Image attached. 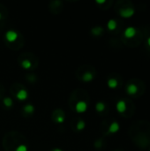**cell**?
Here are the masks:
<instances>
[{
  "mask_svg": "<svg viewBox=\"0 0 150 151\" xmlns=\"http://www.w3.org/2000/svg\"><path fill=\"white\" fill-rule=\"evenodd\" d=\"M135 14V10L132 7H127V8H122L119 11V15L122 18L127 19V18H131Z\"/></svg>",
  "mask_w": 150,
  "mask_h": 151,
  "instance_id": "1",
  "label": "cell"
},
{
  "mask_svg": "<svg viewBox=\"0 0 150 151\" xmlns=\"http://www.w3.org/2000/svg\"><path fill=\"white\" fill-rule=\"evenodd\" d=\"M5 36H6V39L7 42L14 43V42H15L18 39L19 34L16 31H14V30H8V31H6Z\"/></svg>",
  "mask_w": 150,
  "mask_h": 151,
  "instance_id": "2",
  "label": "cell"
},
{
  "mask_svg": "<svg viewBox=\"0 0 150 151\" xmlns=\"http://www.w3.org/2000/svg\"><path fill=\"white\" fill-rule=\"evenodd\" d=\"M137 33V30L134 27H127L124 31V36L127 39L133 38Z\"/></svg>",
  "mask_w": 150,
  "mask_h": 151,
  "instance_id": "3",
  "label": "cell"
},
{
  "mask_svg": "<svg viewBox=\"0 0 150 151\" xmlns=\"http://www.w3.org/2000/svg\"><path fill=\"white\" fill-rule=\"evenodd\" d=\"M87 110V103L85 101H79L75 105V110L77 113H83Z\"/></svg>",
  "mask_w": 150,
  "mask_h": 151,
  "instance_id": "4",
  "label": "cell"
},
{
  "mask_svg": "<svg viewBox=\"0 0 150 151\" xmlns=\"http://www.w3.org/2000/svg\"><path fill=\"white\" fill-rule=\"evenodd\" d=\"M126 93L130 95H134L138 93V90H139V88L136 84L134 83H130L126 86Z\"/></svg>",
  "mask_w": 150,
  "mask_h": 151,
  "instance_id": "5",
  "label": "cell"
},
{
  "mask_svg": "<svg viewBox=\"0 0 150 151\" xmlns=\"http://www.w3.org/2000/svg\"><path fill=\"white\" fill-rule=\"evenodd\" d=\"M116 109H117V112H119V113L125 112L127 110V105H126L125 101L124 100H119L116 104Z\"/></svg>",
  "mask_w": 150,
  "mask_h": 151,
  "instance_id": "6",
  "label": "cell"
},
{
  "mask_svg": "<svg viewBox=\"0 0 150 151\" xmlns=\"http://www.w3.org/2000/svg\"><path fill=\"white\" fill-rule=\"evenodd\" d=\"M119 129H120V125H119V123L117 122V121H113V122L109 125V128H108L107 133H116V132H117L119 131Z\"/></svg>",
  "mask_w": 150,
  "mask_h": 151,
  "instance_id": "7",
  "label": "cell"
},
{
  "mask_svg": "<svg viewBox=\"0 0 150 151\" xmlns=\"http://www.w3.org/2000/svg\"><path fill=\"white\" fill-rule=\"evenodd\" d=\"M28 97V93L26 89H20L16 94V98L20 101H24Z\"/></svg>",
  "mask_w": 150,
  "mask_h": 151,
  "instance_id": "8",
  "label": "cell"
},
{
  "mask_svg": "<svg viewBox=\"0 0 150 151\" xmlns=\"http://www.w3.org/2000/svg\"><path fill=\"white\" fill-rule=\"evenodd\" d=\"M81 80L84 82H90L94 80V74L91 72H86L81 76Z\"/></svg>",
  "mask_w": 150,
  "mask_h": 151,
  "instance_id": "9",
  "label": "cell"
},
{
  "mask_svg": "<svg viewBox=\"0 0 150 151\" xmlns=\"http://www.w3.org/2000/svg\"><path fill=\"white\" fill-rule=\"evenodd\" d=\"M107 85H108V87H109V88L115 89V88H117V86H118V81H117V80L115 79V78H109V79L108 80V81H107Z\"/></svg>",
  "mask_w": 150,
  "mask_h": 151,
  "instance_id": "10",
  "label": "cell"
},
{
  "mask_svg": "<svg viewBox=\"0 0 150 151\" xmlns=\"http://www.w3.org/2000/svg\"><path fill=\"white\" fill-rule=\"evenodd\" d=\"M117 27V22L114 19H110L107 23V28L109 31H114Z\"/></svg>",
  "mask_w": 150,
  "mask_h": 151,
  "instance_id": "11",
  "label": "cell"
},
{
  "mask_svg": "<svg viewBox=\"0 0 150 151\" xmlns=\"http://www.w3.org/2000/svg\"><path fill=\"white\" fill-rule=\"evenodd\" d=\"M91 33L93 34V36H101L102 33H103V28L101 26H97V27H95L91 29Z\"/></svg>",
  "mask_w": 150,
  "mask_h": 151,
  "instance_id": "12",
  "label": "cell"
},
{
  "mask_svg": "<svg viewBox=\"0 0 150 151\" xmlns=\"http://www.w3.org/2000/svg\"><path fill=\"white\" fill-rule=\"evenodd\" d=\"M35 106L33 105V104H31V103H28V104H26L24 107H23V110H24V112H26L27 114H29V115H31V114H33L34 112H35Z\"/></svg>",
  "mask_w": 150,
  "mask_h": 151,
  "instance_id": "13",
  "label": "cell"
},
{
  "mask_svg": "<svg viewBox=\"0 0 150 151\" xmlns=\"http://www.w3.org/2000/svg\"><path fill=\"white\" fill-rule=\"evenodd\" d=\"M21 66L23 69L25 70H28L32 67V63L29 59H24L22 60V62L21 63Z\"/></svg>",
  "mask_w": 150,
  "mask_h": 151,
  "instance_id": "14",
  "label": "cell"
},
{
  "mask_svg": "<svg viewBox=\"0 0 150 151\" xmlns=\"http://www.w3.org/2000/svg\"><path fill=\"white\" fill-rule=\"evenodd\" d=\"M106 105L103 102H97L95 104V110L97 112H102L105 110Z\"/></svg>",
  "mask_w": 150,
  "mask_h": 151,
  "instance_id": "15",
  "label": "cell"
},
{
  "mask_svg": "<svg viewBox=\"0 0 150 151\" xmlns=\"http://www.w3.org/2000/svg\"><path fill=\"white\" fill-rule=\"evenodd\" d=\"M3 103L6 108H11L14 105V101L11 97H5L3 99Z\"/></svg>",
  "mask_w": 150,
  "mask_h": 151,
  "instance_id": "16",
  "label": "cell"
},
{
  "mask_svg": "<svg viewBox=\"0 0 150 151\" xmlns=\"http://www.w3.org/2000/svg\"><path fill=\"white\" fill-rule=\"evenodd\" d=\"M65 114H64L62 111H61V113H59V114L54 118L55 122L58 123V124H62V123H64V122H65Z\"/></svg>",
  "mask_w": 150,
  "mask_h": 151,
  "instance_id": "17",
  "label": "cell"
},
{
  "mask_svg": "<svg viewBox=\"0 0 150 151\" xmlns=\"http://www.w3.org/2000/svg\"><path fill=\"white\" fill-rule=\"evenodd\" d=\"M85 127H86V123H85V121L82 120V119H80V120L78 121L77 125H76V129H77L78 131H82V130L85 129Z\"/></svg>",
  "mask_w": 150,
  "mask_h": 151,
  "instance_id": "18",
  "label": "cell"
},
{
  "mask_svg": "<svg viewBox=\"0 0 150 151\" xmlns=\"http://www.w3.org/2000/svg\"><path fill=\"white\" fill-rule=\"evenodd\" d=\"M15 151H28V147L24 144H21L16 147Z\"/></svg>",
  "mask_w": 150,
  "mask_h": 151,
  "instance_id": "19",
  "label": "cell"
},
{
  "mask_svg": "<svg viewBox=\"0 0 150 151\" xmlns=\"http://www.w3.org/2000/svg\"><path fill=\"white\" fill-rule=\"evenodd\" d=\"M95 3L98 4V5H102V4H105L106 1H105V0H96Z\"/></svg>",
  "mask_w": 150,
  "mask_h": 151,
  "instance_id": "20",
  "label": "cell"
},
{
  "mask_svg": "<svg viewBox=\"0 0 150 151\" xmlns=\"http://www.w3.org/2000/svg\"><path fill=\"white\" fill-rule=\"evenodd\" d=\"M146 44L148 45V47H150V36L147 37V39H146Z\"/></svg>",
  "mask_w": 150,
  "mask_h": 151,
  "instance_id": "21",
  "label": "cell"
},
{
  "mask_svg": "<svg viewBox=\"0 0 150 151\" xmlns=\"http://www.w3.org/2000/svg\"><path fill=\"white\" fill-rule=\"evenodd\" d=\"M51 151H63L61 148H58V147H56V148H53Z\"/></svg>",
  "mask_w": 150,
  "mask_h": 151,
  "instance_id": "22",
  "label": "cell"
},
{
  "mask_svg": "<svg viewBox=\"0 0 150 151\" xmlns=\"http://www.w3.org/2000/svg\"><path fill=\"white\" fill-rule=\"evenodd\" d=\"M2 20V14H1V13H0V21Z\"/></svg>",
  "mask_w": 150,
  "mask_h": 151,
  "instance_id": "23",
  "label": "cell"
}]
</instances>
